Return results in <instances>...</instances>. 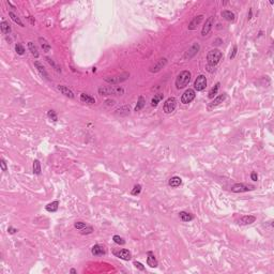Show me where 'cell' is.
Returning a JSON list of instances; mask_svg holds the SVG:
<instances>
[{
  "label": "cell",
  "instance_id": "8",
  "mask_svg": "<svg viewBox=\"0 0 274 274\" xmlns=\"http://www.w3.org/2000/svg\"><path fill=\"white\" fill-rule=\"evenodd\" d=\"M195 96H196L195 90H193V89H187V90H185V92L182 94L181 102L183 104H189V103H191L193 100H194Z\"/></svg>",
  "mask_w": 274,
  "mask_h": 274
},
{
  "label": "cell",
  "instance_id": "40",
  "mask_svg": "<svg viewBox=\"0 0 274 274\" xmlns=\"http://www.w3.org/2000/svg\"><path fill=\"white\" fill-rule=\"evenodd\" d=\"M0 166H1V169H2V171H7V170H8V166H7V163H5V161L3 160V159H1V160H0Z\"/></svg>",
  "mask_w": 274,
  "mask_h": 274
},
{
  "label": "cell",
  "instance_id": "37",
  "mask_svg": "<svg viewBox=\"0 0 274 274\" xmlns=\"http://www.w3.org/2000/svg\"><path fill=\"white\" fill-rule=\"evenodd\" d=\"M47 116L49 119H51L53 121H57L58 120V118H57V114L55 110H49V112H47Z\"/></svg>",
  "mask_w": 274,
  "mask_h": 274
},
{
  "label": "cell",
  "instance_id": "1",
  "mask_svg": "<svg viewBox=\"0 0 274 274\" xmlns=\"http://www.w3.org/2000/svg\"><path fill=\"white\" fill-rule=\"evenodd\" d=\"M223 54L220 49H212L208 53L207 55V61H208V67H215L218 62L221 61Z\"/></svg>",
  "mask_w": 274,
  "mask_h": 274
},
{
  "label": "cell",
  "instance_id": "33",
  "mask_svg": "<svg viewBox=\"0 0 274 274\" xmlns=\"http://www.w3.org/2000/svg\"><path fill=\"white\" fill-rule=\"evenodd\" d=\"M46 60H47V62H48V63H49V64H51V65L54 68V69L56 70L57 72H61V69H60V67H59V65L56 63V62L54 61L53 59H51V58H49V57H46Z\"/></svg>",
  "mask_w": 274,
  "mask_h": 274
},
{
  "label": "cell",
  "instance_id": "29",
  "mask_svg": "<svg viewBox=\"0 0 274 274\" xmlns=\"http://www.w3.org/2000/svg\"><path fill=\"white\" fill-rule=\"evenodd\" d=\"M220 86H221V84L220 83H217L216 84L214 87H213L212 89H211L210 91H209V94H208V98H213L214 96H215V94L217 93V91H218V89H220Z\"/></svg>",
  "mask_w": 274,
  "mask_h": 274
},
{
  "label": "cell",
  "instance_id": "15",
  "mask_svg": "<svg viewBox=\"0 0 274 274\" xmlns=\"http://www.w3.org/2000/svg\"><path fill=\"white\" fill-rule=\"evenodd\" d=\"M203 19V15H198V16H196V17H194V18L192 19V21L189 24V29L190 30H194V29H196L197 28V26L201 23V21Z\"/></svg>",
  "mask_w": 274,
  "mask_h": 274
},
{
  "label": "cell",
  "instance_id": "38",
  "mask_svg": "<svg viewBox=\"0 0 274 274\" xmlns=\"http://www.w3.org/2000/svg\"><path fill=\"white\" fill-rule=\"evenodd\" d=\"M74 226L76 229H79V230H82L83 228H85L86 226H87V224L84 223V222H76V223L74 224Z\"/></svg>",
  "mask_w": 274,
  "mask_h": 274
},
{
  "label": "cell",
  "instance_id": "11",
  "mask_svg": "<svg viewBox=\"0 0 274 274\" xmlns=\"http://www.w3.org/2000/svg\"><path fill=\"white\" fill-rule=\"evenodd\" d=\"M199 48H200L199 44H198V43H195L194 45L192 46V47L190 48L189 51H187L185 53V55H184V58H185V59H191V58H193V57H194L195 55H197V53H198V51H199Z\"/></svg>",
  "mask_w": 274,
  "mask_h": 274
},
{
  "label": "cell",
  "instance_id": "39",
  "mask_svg": "<svg viewBox=\"0 0 274 274\" xmlns=\"http://www.w3.org/2000/svg\"><path fill=\"white\" fill-rule=\"evenodd\" d=\"M141 192V185L137 184V185L134 186V189L132 190V195H138Z\"/></svg>",
  "mask_w": 274,
  "mask_h": 274
},
{
  "label": "cell",
  "instance_id": "21",
  "mask_svg": "<svg viewBox=\"0 0 274 274\" xmlns=\"http://www.w3.org/2000/svg\"><path fill=\"white\" fill-rule=\"evenodd\" d=\"M80 101L84 102V103H87V104H94L95 103L94 98L88 95V94H86V93H82V94H80Z\"/></svg>",
  "mask_w": 274,
  "mask_h": 274
},
{
  "label": "cell",
  "instance_id": "24",
  "mask_svg": "<svg viewBox=\"0 0 274 274\" xmlns=\"http://www.w3.org/2000/svg\"><path fill=\"white\" fill-rule=\"evenodd\" d=\"M179 216H180V218L183 222H190L193 220V215H192L191 213L185 212V211H182V212L179 213Z\"/></svg>",
  "mask_w": 274,
  "mask_h": 274
},
{
  "label": "cell",
  "instance_id": "16",
  "mask_svg": "<svg viewBox=\"0 0 274 274\" xmlns=\"http://www.w3.org/2000/svg\"><path fill=\"white\" fill-rule=\"evenodd\" d=\"M147 255H148V258H147V264H148V266H150L151 268H156L157 260H156V258H155V256L153 255V253H152V252H148Z\"/></svg>",
  "mask_w": 274,
  "mask_h": 274
},
{
  "label": "cell",
  "instance_id": "13",
  "mask_svg": "<svg viewBox=\"0 0 274 274\" xmlns=\"http://www.w3.org/2000/svg\"><path fill=\"white\" fill-rule=\"evenodd\" d=\"M115 256H117L118 258H121L123 260H130L132 255H131V252L129 250H120L118 252H114Z\"/></svg>",
  "mask_w": 274,
  "mask_h": 274
},
{
  "label": "cell",
  "instance_id": "36",
  "mask_svg": "<svg viewBox=\"0 0 274 274\" xmlns=\"http://www.w3.org/2000/svg\"><path fill=\"white\" fill-rule=\"evenodd\" d=\"M15 51H16V53L18 54V55H23V54L25 53V48H24V46L21 45V44H16V45H15Z\"/></svg>",
  "mask_w": 274,
  "mask_h": 274
},
{
  "label": "cell",
  "instance_id": "32",
  "mask_svg": "<svg viewBox=\"0 0 274 274\" xmlns=\"http://www.w3.org/2000/svg\"><path fill=\"white\" fill-rule=\"evenodd\" d=\"M163 98H164V94H162V93H159V94L154 95V98L151 100V105L152 106H156L157 104L160 103L161 100H163Z\"/></svg>",
  "mask_w": 274,
  "mask_h": 274
},
{
  "label": "cell",
  "instance_id": "4",
  "mask_svg": "<svg viewBox=\"0 0 274 274\" xmlns=\"http://www.w3.org/2000/svg\"><path fill=\"white\" fill-rule=\"evenodd\" d=\"M129 77H130V73L124 72V73H121V74L115 75V76L105 77L104 80L107 82L108 84H112V85H114V84H120V83H122V82H125Z\"/></svg>",
  "mask_w": 274,
  "mask_h": 274
},
{
  "label": "cell",
  "instance_id": "28",
  "mask_svg": "<svg viewBox=\"0 0 274 274\" xmlns=\"http://www.w3.org/2000/svg\"><path fill=\"white\" fill-rule=\"evenodd\" d=\"M28 48H29V51H31V54L35 57V58H37V57H39V53H37V46L35 45V43H32V42H29V43H28Z\"/></svg>",
  "mask_w": 274,
  "mask_h": 274
},
{
  "label": "cell",
  "instance_id": "42",
  "mask_svg": "<svg viewBox=\"0 0 274 274\" xmlns=\"http://www.w3.org/2000/svg\"><path fill=\"white\" fill-rule=\"evenodd\" d=\"M134 266H135L137 269L141 270V271H145V267L143 266L140 262H138V261H135V262H134Z\"/></svg>",
  "mask_w": 274,
  "mask_h": 274
},
{
  "label": "cell",
  "instance_id": "31",
  "mask_svg": "<svg viewBox=\"0 0 274 274\" xmlns=\"http://www.w3.org/2000/svg\"><path fill=\"white\" fill-rule=\"evenodd\" d=\"M9 16H10L11 18H12V21H14V23H16V24H18L19 26H21V27H24V24H23V21L19 19V17L16 14H14L13 12H9Z\"/></svg>",
  "mask_w": 274,
  "mask_h": 274
},
{
  "label": "cell",
  "instance_id": "3",
  "mask_svg": "<svg viewBox=\"0 0 274 274\" xmlns=\"http://www.w3.org/2000/svg\"><path fill=\"white\" fill-rule=\"evenodd\" d=\"M191 80V72L190 71H182L176 78V87L177 89H182L189 85Z\"/></svg>",
  "mask_w": 274,
  "mask_h": 274
},
{
  "label": "cell",
  "instance_id": "41",
  "mask_svg": "<svg viewBox=\"0 0 274 274\" xmlns=\"http://www.w3.org/2000/svg\"><path fill=\"white\" fill-rule=\"evenodd\" d=\"M237 51H238L237 45H234V49H232V53L230 54V56H229V58H230V59H234V57H236V55H237Z\"/></svg>",
  "mask_w": 274,
  "mask_h": 274
},
{
  "label": "cell",
  "instance_id": "9",
  "mask_svg": "<svg viewBox=\"0 0 274 274\" xmlns=\"http://www.w3.org/2000/svg\"><path fill=\"white\" fill-rule=\"evenodd\" d=\"M213 25H214V16H210L209 18L206 21L205 23V26L202 27V30H201V35H203V37H206V35L209 33V32L211 31V29H212Z\"/></svg>",
  "mask_w": 274,
  "mask_h": 274
},
{
  "label": "cell",
  "instance_id": "25",
  "mask_svg": "<svg viewBox=\"0 0 274 274\" xmlns=\"http://www.w3.org/2000/svg\"><path fill=\"white\" fill-rule=\"evenodd\" d=\"M146 105V100L143 95H140L138 98V101H137V105L135 107V112H139L140 109L144 108V106Z\"/></svg>",
  "mask_w": 274,
  "mask_h": 274
},
{
  "label": "cell",
  "instance_id": "7",
  "mask_svg": "<svg viewBox=\"0 0 274 274\" xmlns=\"http://www.w3.org/2000/svg\"><path fill=\"white\" fill-rule=\"evenodd\" d=\"M254 189H255V186L253 185H248V184L244 183H237L231 187V191L234 193H243V192L252 191Z\"/></svg>",
  "mask_w": 274,
  "mask_h": 274
},
{
  "label": "cell",
  "instance_id": "22",
  "mask_svg": "<svg viewBox=\"0 0 274 274\" xmlns=\"http://www.w3.org/2000/svg\"><path fill=\"white\" fill-rule=\"evenodd\" d=\"M35 68H37V71L40 72V74L42 75V76H44V77H46V78L48 77V74H47V72H46L45 68L43 67V65L40 63V62H39V61H35Z\"/></svg>",
  "mask_w": 274,
  "mask_h": 274
},
{
  "label": "cell",
  "instance_id": "30",
  "mask_svg": "<svg viewBox=\"0 0 274 274\" xmlns=\"http://www.w3.org/2000/svg\"><path fill=\"white\" fill-rule=\"evenodd\" d=\"M41 164H40V161L39 160H35V162H33V173H35V175H41Z\"/></svg>",
  "mask_w": 274,
  "mask_h": 274
},
{
  "label": "cell",
  "instance_id": "20",
  "mask_svg": "<svg viewBox=\"0 0 274 274\" xmlns=\"http://www.w3.org/2000/svg\"><path fill=\"white\" fill-rule=\"evenodd\" d=\"M222 16H223L224 18L226 19V21H234V18H236L234 14L232 13L231 11H228V10L222 11Z\"/></svg>",
  "mask_w": 274,
  "mask_h": 274
},
{
  "label": "cell",
  "instance_id": "18",
  "mask_svg": "<svg viewBox=\"0 0 274 274\" xmlns=\"http://www.w3.org/2000/svg\"><path fill=\"white\" fill-rule=\"evenodd\" d=\"M256 221V217L253 215H245L243 216L241 220L239 221V224H242V225H248V224H252Z\"/></svg>",
  "mask_w": 274,
  "mask_h": 274
},
{
  "label": "cell",
  "instance_id": "26",
  "mask_svg": "<svg viewBox=\"0 0 274 274\" xmlns=\"http://www.w3.org/2000/svg\"><path fill=\"white\" fill-rule=\"evenodd\" d=\"M39 41H40V43H41V46H42L43 51H45V53H48V51H51V45H49V43H48L47 41L45 40V39L40 37V39H39Z\"/></svg>",
  "mask_w": 274,
  "mask_h": 274
},
{
  "label": "cell",
  "instance_id": "23",
  "mask_svg": "<svg viewBox=\"0 0 274 274\" xmlns=\"http://www.w3.org/2000/svg\"><path fill=\"white\" fill-rule=\"evenodd\" d=\"M58 206H59V201L55 200V201L51 202V203H48V205L46 206V210H47L48 212H56V211L58 210Z\"/></svg>",
  "mask_w": 274,
  "mask_h": 274
},
{
  "label": "cell",
  "instance_id": "14",
  "mask_svg": "<svg viewBox=\"0 0 274 274\" xmlns=\"http://www.w3.org/2000/svg\"><path fill=\"white\" fill-rule=\"evenodd\" d=\"M226 96H227L226 93H223V94H221V95L216 96V98H214L210 104H209V109L213 108V107H215V106H217V105H220L221 103H223V102L225 101Z\"/></svg>",
  "mask_w": 274,
  "mask_h": 274
},
{
  "label": "cell",
  "instance_id": "27",
  "mask_svg": "<svg viewBox=\"0 0 274 274\" xmlns=\"http://www.w3.org/2000/svg\"><path fill=\"white\" fill-rule=\"evenodd\" d=\"M0 28H1L2 33H4V35H9L11 32V27H10V25H9V23H7V21H2V23L0 24Z\"/></svg>",
  "mask_w": 274,
  "mask_h": 274
},
{
  "label": "cell",
  "instance_id": "17",
  "mask_svg": "<svg viewBox=\"0 0 274 274\" xmlns=\"http://www.w3.org/2000/svg\"><path fill=\"white\" fill-rule=\"evenodd\" d=\"M57 88H58V90L60 91L62 94H64V95L68 96V98H74V93H73V91L71 90V89L68 88V87H65V86H60V85H59Z\"/></svg>",
  "mask_w": 274,
  "mask_h": 274
},
{
  "label": "cell",
  "instance_id": "12",
  "mask_svg": "<svg viewBox=\"0 0 274 274\" xmlns=\"http://www.w3.org/2000/svg\"><path fill=\"white\" fill-rule=\"evenodd\" d=\"M91 253L94 256H102V255H105V254H106V250H105V248H104L103 245L95 244V245H93L92 248H91Z\"/></svg>",
  "mask_w": 274,
  "mask_h": 274
},
{
  "label": "cell",
  "instance_id": "10",
  "mask_svg": "<svg viewBox=\"0 0 274 274\" xmlns=\"http://www.w3.org/2000/svg\"><path fill=\"white\" fill-rule=\"evenodd\" d=\"M166 63H167V59L166 58H161L159 59L156 62H155L151 68H150V72H159L161 69L165 67Z\"/></svg>",
  "mask_w": 274,
  "mask_h": 274
},
{
  "label": "cell",
  "instance_id": "46",
  "mask_svg": "<svg viewBox=\"0 0 274 274\" xmlns=\"http://www.w3.org/2000/svg\"><path fill=\"white\" fill-rule=\"evenodd\" d=\"M70 272H71V273H76V270H75V269H72Z\"/></svg>",
  "mask_w": 274,
  "mask_h": 274
},
{
  "label": "cell",
  "instance_id": "44",
  "mask_svg": "<svg viewBox=\"0 0 274 274\" xmlns=\"http://www.w3.org/2000/svg\"><path fill=\"white\" fill-rule=\"evenodd\" d=\"M8 231L10 232V234H15V232H17L18 230L16 228H13V227H9L8 228Z\"/></svg>",
  "mask_w": 274,
  "mask_h": 274
},
{
  "label": "cell",
  "instance_id": "43",
  "mask_svg": "<svg viewBox=\"0 0 274 274\" xmlns=\"http://www.w3.org/2000/svg\"><path fill=\"white\" fill-rule=\"evenodd\" d=\"M250 178H252V180H253V181H257V180H258V176H257V173H252V175H250Z\"/></svg>",
  "mask_w": 274,
  "mask_h": 274
},
{
  "label": "cell",
  "instance_id": "6",
  "mask_svg": "<svg viewBox=\"0 0 274 274\" xmlns=\"http://www.w3.org/2000/svg\"><path fill=\"white\" fill-rule=\"evenodd\" d=\"M206 87H207V78H206V76H203V75L197 76V78L195 79V83H194L195 90L202 91L203 89H206Z\"/></svg>",
  "mask_w": 274,
  "mask_h": 274
},
{
  "label": "cell",
  "instance_id": "19",
  "mask_svg": "<svg viewBox=\"0 0 274 274\" xmlns=\"http://www.w3.org/2000/svg\"><path fill=\"white\" fill-rule=\"evenodd\" d=\"M182 183V180L180 177H173V178L169 179V182H168V184L171 186V187H178V186H180Z\"/></svg>",
  "mask_w": 274,
  "mask_h": 274
},
{
  "label": "cell",
  "instance_id": "45",
  "mask_svg": "<svg viewBox=\"0 0 274 274\" xmlns=\"http://www.w3.org/2000/svg\"><path fill=\"white\" fill-rule=\"evenodd\" d=\"M252 18V10H250V15H248V19Z\"/></svg>",
  "mask_w": 274,
  "mask_h": 274
},
{
  "label": "cell",
  "instance_id": "2",
  "mask_svg": "<svg viewBox=\"0 0 274 274\" xmlns=\"http://www.w3.org/2000/svg\"><path fill=\"white\" fill-rule=\"evenodd\" d=\"M98 93L101 95H122L124 93V89L121 87H115V86L101 87L98 88Z\"/></svg>",
  "mask_w": 274,
  "mask_h": 274
},
{
  "label": "cell",
  "instance_id": "5",
  "mask_svg": "<svg viewBox=\"0 0 274 274\" xmlns=\"http://www.w3.org/2000/svg\"><path fill=\"white\" fill-rule=\"evenodd\" d=\"M177 106V100L175 98H167L163 105V110L165 114H171L175 110Z\"/></svg>",
  "mask_w": 274,
  "mask_h": 274
},
{
  "label": "cell",
  "instance_id": "34",
  "mask_svg": "<svg viewBox=\"0 0 274 274\" xmlns=\"http://www.w3.org/2000/svg\"><path fill=\"white\" fill-rule=\"evenodd\" d=\"M112 240L115 241V243H117V244H119V245H124L125 244V241L123 240V238H121L120 236H114Z\"/></svg>",
  "mask_w": 274,
  "mask_h": 274
},
{
  "label": "cell",
  "instance_id": "35",
  "mask_svg": "<svg viewBox=\"0 0 274 274\" xmlns=\"http://www.w3.org/2000/svg\"><path fill=\"white\" fill-rule=\"evenodd\" d=\"M93 231V228L91 226H86L85 228H83L82 230H80V234H92Z\"/></svg>",
  "mask_w": 274,
  "mask_h": 274
}]
</instances>
